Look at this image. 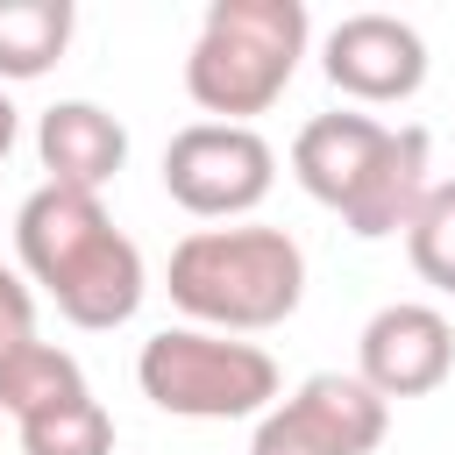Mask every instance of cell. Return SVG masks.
<instances>
[{
    "mask_svg": "<svg viewBox=\"0 0 455 455\" xmlns=\"http://www.w3.org/2000/svg\"><path fill=\"white\" fill-rule=\"evenodd\" d=\"M14 135H21V114H14V100L0 92V164H7V149H14Z\"/></svg>",
    "mask_w": 455,
    "mask_h": 455,
    "instance_id": "cell-17",
    "label": "cell"
},
{
    "mask_svg": "<svg viewBox=\"0 0 455 455\" xmlns=\"http://www.w3.org/2000/svg\"><path fill=\"white\" fill-rule=\"evenodd\" d=\"M71 0H0V78H43L71 50Z\"/></svg>",
    "mask_w": 455,
    "mask_h": 455,
    "instance_id": "cell-13",
    "label": "cell"
},
{
    "mask_svg": "<svg viewBox=\"0 0 455 455\" xmlns=\"http://www.w3.org/2000/svg\"><path fill=\"white\" fill-rule=\"evenodd\" d=\"M320 71L355 107H398L427 85V43L398 14H341L320 43Z\"/></svg>",
    "mask_w": 455,
    "mask_h": 455,
    "instance_id": "cell-7",
    "label": "cell"
},
{
    "mask_svg": "<svg viewBox=\"0 0 455 455\" xmlns=\"http://www.w3.org/2000/svg\"><path fill=\"white\" fill-rule=\"evenodd\" d=\"M405 256H412V270H419L434 291L455 299V178L419 199V213H412V228H405Z\"/></svg>",
    "mask_w": 455,
    "mask_h": 455,
    "instance_id": "cell-15",
    "label": "cell"
},
{
    "mask_svg": "<svg viewBox=\"0 0 455 455\" xmlns=\"http://www.w3.org/2000/svg\"><path fill=\"white\" fill-rule=\"evenodd\" d=\"M277 149L242 121H192L164 142V192L199 220H242L270 199Z\"/></svg>",
    "mask_w": 455,
    "mask_h": 455,
    "instance_id": "cell-5",
    "label": "cell"
},
{
    "mask_svg": "<svg viewBox=\"0 0 455 455\" xmlns=\"http://www.w3.org/2000/svg\"><path fill=\"white\" fill-rule=\"evenodd\" d=\"M384 427H391V405L355 370H313L291 398H277L256 419L249 455H370Z\"/></svg>",
    "mask_w": 455,
    "mask_h": 455,
    "instance_id": "cell-6",
    "label": "cell"
},
{
    "mask_svg": "<svg viewBox=\"0 0 455 455\" xmlns=\"http://www.w3.org/2000/svg\"><path fill=\"white\" fill-rule=\"evenodd\" d=\"M14 256L50 291V306L85 334L128 327L142 291H149L142 249L107 220L100 192H71V185H50V178L14 213Z\"/></svg>",
    "mask_w": 455,
    "mask_h": 455,
    "instance_id": "cell-1",
    "label": "cell"
},
{
    "mask_svg": "<svg viewBox=\"0 0 455 455\" xmlns=\"http://www.w3.org/2000/svg\"><path fill=\"white\" fill-rule=\"evenodd\" d=\"M36 156L50 171V185H71V192H100L107 178H121L128 164V128L92 107V100H57L43 107L36 121Z\"/></svg>",
    "mask_w": 455,
    "mask_h": 455,
    "instance_id": "cell-11",
    "label": "cell"
},
{
    "mask_svg": "<svg viewBox=\"0 0 455 455\" xmlns=\"http://www.w3.org/2000/svg\"><path fill=\"white\" fill-rule=\"evenodd\" d=\"M306 43H313L306 0H213L185 57V92L199 114L249 128L284 100Z\"/></svg>",
    "mask_w": 455,
    "mask_h": 455,
    "instance_id": "cell-3",
    "label": "cell"
},
{
    "mask_svg": "<svg viewBox=\"0 0 455 455\" xmlns=\"http://www.w3.org/2000/svg\"><path fill=\"white\" fill-rule=\"evenodd\" d=\"M427 171H434V135H427V128H391L384 149H377V164H370V178H363L355 199L341 206L348 235H363V242L405 235L412 213H419V199L434 192Z\"/></svg>",
    "mask_w": 455,
    "mask_h": 455,
    "instance_id": "cell-10",
    "label": "cell"
},
{
    "mask_svg": "<svg viewBox=\"0 0 455 455\" xmlns=\"http://www.w3.org/2000/svg\"><path fill=\"white\" fill-rule=\"evenodd\" d=\"M135 384L171 419H263L277 405L270 348L213 327H164L135 355Z\"/></svg>",
    "mask_w": 455,
    "mask_h": 455,
    "instance_id": "cell-4",
    "label": "cell"
},
{
    "mask_svg": "<svg viewBox=\"0 0 455 455\" xmlns=\"http://www.w3.org/2000/svg\"><path fill=\"white\" fill-rule=\"evenodd\" d=\"M455 370V327L441 306H419V299H391L363 320L355 334V377L391 405V398H427L441 391Z\"/></svg>",
    "mask_w": 455,
    "mask_h": 455,
    "instance_id": "cell-8",
    "label": "cell"
},
{
    "mask_svg": "<svg viewBox=\"0 0 455 455\" xmlns=\"http://www.w3.org/2000/svg\"><path fill=\"white\" fill-rule=\"evenodd\" d=\"M384 121L377 114H363V107H334V114H313L306 128H299V142H291V178L320 199V206H348L355 199V185L370 178V164H377V149H384Z\"/></svg>",
    "mask_w": 455,
    "mask_h": 455,
    "instance_id": "cell-9",
    "label": "cell"
},
{
    "mask_svg": "<svg viewBox=\"0 0 455 455\" xmlns=\"http://www.w3.org/2000/svg\"><path fill=\"white\" fill-rule=\"evenodd\" d=\"M14 434H21V455H114V412L92 391L21 419Z\"/></svg>",
    "mask_w": 455,
    "mask_h": 455,
    "instance_id": "cell-14",
    "label": "cell"
},
{
    "mask_svg": "<svg viewBox=\"0 0 455 455\" xmlns=\"http://www.w3.org/2000/svg\"><path fill=\"white\" fill-rule=\"evenodd\" d=\"M14 341H36V291H28L21 270L0 263V355H7Z\"/></svg>",
    "mask_w": 455,
    "mask_h": 455,
    "instance_id": "cell-16",
    "label": "cell"
},
{
    "mask_svg": "<svg viewBox=\"0 0 455 455\" xmlns=\"http://www.w3.org/2000/svg\"><path fill=\"white\" fill-rule=\"evenodd\" d=\"M299 299H306V249L284 228L228 220V228H192L171 249V306L192 327L263 334L291 320Z\"/></svg>",
    "mask_w": 455,
    "mask_h": 455,
    "instance_id": "cell-2",
    "label": "cell"
},
{
    "mask_svg": "<svg viewBox=\"0 0 455 455\" xmlns=\"http://www.w3.org/2000/svg\"><path fill=\"white\" fill-rule=\"evenodd\" d=\"M64 398H85V370H78L71 348H57V341H14L0 355V412L14 427L36 419V412H50V405H64Z\"/></svg>",
    "mask_w": 455,
    "mask_h": 455,
    "instance_id": "cell-12",
    "label": "cell"
}]
</instances>
